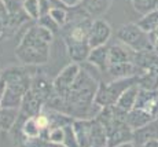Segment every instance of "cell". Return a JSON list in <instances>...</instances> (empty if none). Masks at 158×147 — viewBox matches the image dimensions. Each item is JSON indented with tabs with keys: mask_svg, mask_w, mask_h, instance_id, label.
Listing matches in <instances>:
<instances>
[{
	"mask_svg": "<svg viewBox=\"0 0 158 147\" xmlns=\"http://www.w3.org/2000/svg\"><path fill=\"white\" fill-rule=\"evenodd\" d=\"M54 36L55 35L51 30L41 26L40 23L30 25L15 48L17 59L26 66H39L47 63L50 59Z\"/></svg>",
	"mask_w": 158,
	"mask_h": 147,
	"instance_id": "obj_1",
	"label": "cell"
},
{
	"mask_svg": "<svg viewBox=\"0 0 158 147\" xmlns=\"http://www.w3.org/2000/svg\"><path fill=\"white\" fill-rule=\"evenodd\" d=\"M117 39L120 43L127 45L135 52L143 51H156L154 43L150 37V33L143 30L136 22L124 23L118 27Z\"/></svg>",
	"mask_w": 158,
	"mask_h": 147,
	"instance_id": "obj_2",
	"label": "cell"
},
{
	"mask_svg": "<svg viewBox=\"0 0 158 147\" xmlns=\"http://www.w3.org/2000/svg\"><path fill=\"white\" fill-rule=\"evenodd\" d=\"M139 80V76H133L128 78H115L110 82H99L98 90L95 94V99L94 102L99 107H107V106H114L117 103L118 98L121 94L131 87L132 84H136Z\"/></svg>",
	"mask_w": 158,
	"mask_h": 147,
	"instance_id": "obj_3",
	"label": "cell"
},
{
	"mask_svg": "<svg viewBox=\"0 0 158 147\" xmlns=\"http://www.w3.org/2000/svg\"><path fill=\"white\" fill-rule=\"evenodd\" d=\"M32 77L33 76L30 74L23 78H19V80L6 82V88L4 92H3L0 107L2 109H19L26 92L30 90Z\"/></svg>",
	"mask_w": 158,
	"mask_h": 147,
	"instance_id": "obj_4",
	"label": "cell"
},
{
	"mask_svg": "<svg viewBox=\"0 0 158 147\" xmlns=\"http://www.w3.org/2000/svg\"><path fill=\"white\" fill-rule=\"evenodd\" d=\"M80 70H81L80 65L76 62H72V63H69V65H66L63 67V69L58 73L56 77L52 80L55 94H58L62 98L65 96L66 92H68V91L72 88V85L74 84Z\"/></svg>",
	"mask_w": 158,
	"mask_h": 147,
	"instance_id": "obj_5",
	"label": "cell"
},
{
	"mask_svg": "<svg viewBox=\"0 0 158 147\" xmlns=\"http://www.w3.org/2000/svg\"><path fill=\"white\" fill-rule=\"evenodd\" d=\"M111 33L113 30L107 21L102 19V18H94L89 30V37H88V44L91 48L106 45L110 40Z\"/></svg>",
	"mask_w": 158,
	"mask_h": 147,
	"instance_id": "obj_6",
	"label": "cell"
},
{
	"mask_svg": "<svg viewBox=\"0 0 158 147\" xmlns=\"http://www.w3.org/2000/svg\"><path fill=\"white\" fill-rule=\"evenodd\" d=\"M92 125H94V118H74L73 120V129L76 132L80 147L91 146Z\"/></svg>",
	"mask_w": 158,
	"mask_h": 147,
	"instance_id": "obj_7",
	"label": "cell"
},
{
	"mask_svg": "<svg viewBox=\"0 0 158 147\" xmlns=\"http://www.w3.org/2000/svg\"><path fill=\"white\" fill-rule=\"evenodd\" d=\"M135 51H132L127 45L113 44L109 47V65L114 63H124V62H133Z\"/></svg>",
	"mask_w": 158,
	"mask_h": 147,
	"instance_id": "obj_8",
	"label": "cell"
},
{
	"mask_svg": "<svg viewBox=\"0 0 158 147\" xmlns=\"http://www.w3.org/2000/svg\"><path fill=\"white\" fill-rule=\"evenodd\" d=\"M87 62L95 66L99 72H107L109 67V47L107 45H102V47L91 48L89 54H88Z\"/></svg>",
	"mask_w": 158,
	"mask_h": 147,
	"instance_id": "obj_9",
	"label": "cell"
},
{
	"mask_svg": "<svg viewBox=\"0 0 158 147\" xmlns=\"http://www.w3.org/2000/svg\"><path fill=\"white\" fill-rule=\"evenodd\" d=\"M156 118L150 114L148 111H146L144 109H139V107H133L131 111L127 114V122L133 131H138L140 128L146 127L147 124H150Z\"/></svg>",
	"mask_w": 158,
	"mask_h": 147,
	"instance_id": "obj_10",
	"label": "cell"
},
{
	"mask_svg": "<svg viewBox=\"0 0 158 147\" xmlns=\"http://www.w3.org/2000/svg\"><path fill=\"white\" fill-rule=\"evenodd\" d=\"M138 66L133 62H124V63H114V65H109L107 73L113 80L115 78H128L133 76H140L138 72Z\"/></svg>",
	"mask_w": 158,
	"mask_h": 147,
	"instance_id": "obj_11",
	"label": "cell"
},
{
	"mask_svg": "<svg viewBox=\"0 0 158 147\" xmlns=\"http://www.w3.org/2000/svg\"><path fill=\"white\" fill-rule=\"evenodd\" d=\"M111 4L113 0H83L81 7L92 18H101V15H105L109 11Z\"/></svg>",
	"mask_w": 158,
	"mask_h": 147,
	"instance_id": "obj_12",
	"label": "cell"
},
{
	"mask_svg": "<svg viewBox=\"0 0 158 147\" xmlns=\"http://www.w3.org/2000/svg\"><path fill=\"white\" fill-rule=\"evenodd\" d=\"M139 88L140 87H139L138 82H136V84H132L131 87H128L123 94H121V96L118 98L115 106H117L118 109H121L123 111H127V113L131 111L136 105V98H138Z\"/></svg>",
	"mask_w": 158,
	"mask_h": 147,
	"instance_id": "obj_13",
	"label": "cell"
},
{
	"mask_svg": "<svg viewBox=\"0 0 158 147\" xmlns=\"http://www.w3.org/2000/svg\"><path fill=\"white\" fill-rule=\"evenodd\" d=\"M133 139L138 140L139 145H142L148 139H158V118L153 120L150 124H147L140 129L133 131Z\"/></svg>",
	"mask_w": 158,
	"mask_h": 147,
	"instance_id": "obj_14",
	"label": "cell"
},
{
	"mask_svg": "<svg viewBox=\"0 0 158 147\" xmlns=\"http://www.w3.org/2000/svg\"><path fill=\"white\" fill-rule=\"evenodd\" d=\"M66 51H68L69 58L72 59V62L80 63L87 61L88 54L91 51V47L88 43H81V44H70L66 45Z\"/></svg>",
	"mask_w": 158,
	"mask_h": 147,
	"instance_id": "obj_15",
	"label": "cell"
},
{
	"mask_svg": "<svg viewBox=\"0 0 158 147\" xmlns=\"http://www.w3.org/2000/svg\"><path fill=\"white\" fill-rule=\"evenodd\" d=\"M136 23H138L143 30H146L147 33L154 32V30L158 27V8L150 11V13H147L144 15H142V18Z\"/></svg>",
	"mask_w": 158,
	"mask_h": 147,
	"instance_id": "obj_16",
	"label": "cell"
},
{
	"mask_svg": "<svg viewBox=\"0 0 158 147\" xmlns=\"http://www.w3.org/2000/svg\"><path fill=\"white\" fill-rule=\"evenodd\" d=\"M22 10L32 21H37L41 17L40 13V0H23Z\"/></svg>",
	"mask_w": 158,
	"mask_h": 147,
	"instance_id": "obj_17",
	"label": "cell"
},
{
	"mask_svg": "<svg viewBox=\"0 0 158 147\" xmlns=\"http://www.w3.org/2000/svg\"><path fill=\"white\" fill-rule=\"evenodd\" d=\"M129 3L135 8V11L142 15L158 8V0H129Z\"/></svg>",
	"mask_w": 158,
	"mask_h": 147,
	"instance_id": "obj_18",
	"label": "cell"
},
{
	"mask_svg": "<svg viewBox=\"0 0 158 147\" xmlns=\"http://www.w3.org/2000/svg\"><path fill=\"white\" fill-rule=\"evenodd\" d=\"M48 14L51 15V18H52L60 27L65 25L69 19V8H66V7H52Z\"/></svg>",
	"mask_w": 158,
	"mask_h": 147,
	"instance_id": "obj_19",
	"label": "cell"
},
{
	"mask_svg": "<svg viewBox=\"0 0 158 147\" xmlns=\"http://www.w3.org/2000/svg\"><path fill=\"white\" fill-rule=\"evenodd\" d=\"M45 139L51 143H59L63 145V139H65V131L62 127H54L50 128L45 133Z\"/></svg>",
	"mask_w": 158,
	"mask_h": 147,
	"instance_id": "obj_20",
	"label": "cell"
},
{
	"mask_svg": "<svg viewBox=\"0 0 158 147\" xmlns=\"http://www.w3.org/2000/svg\"><path fill=\"white\" fill-rule=\"evenodd\" d=\"M63 131H65L63 145H65L66 147H80L77 136H76V132H74V129H73V122L72 124L65 125V127H63Z\"/></svg>",
	"mask_w": 158,
	"mask_h": 147,
	"instance_id": "obj_21",
	"label": "cell"
},
{
	"mask_svg": "<svg viewBox=\"0 0 158 147\" xmlns=\"http://www.w3.org/2000/svg\"><path fill=\"white\" fill-rule=\"evenodd\" d=\"M37 23H40L41 26H44V27H47L48 30H51V32L54 33V35H56V33H59V30H60V26L58 25V23L55 22V21L51 18V15L50 14H45V15H41L40 18H39L37 21H36Z\"/></svg>",
	"mask_w": 158,
	"mask_h": 147,
	"instance_id": "obj_22",
	"label": "cell"
},
{
	"mask_svg": "<svg viewBox=\"0 0 158 147\" xmlns=\"http://www.w3.org/2000/svg\"><path fill=\"white\" fill-rule=\"evenodd\" d=\"M144 110L148 111L154 118H158V95L148 100V103L144 106Z\"/></svg>",
	"mask_w": 158,
	"mask_h": 147,
	"instance_id": "obj_23",
	"label": "cell"
},
{
	"mask_svg": "<svg viewBox=\"0 0 158 147\" xmlns=\"http://www.w3.org/2000/svg\"><path fill=\"white\" fill-rule=\"evenodd\" d=\"M59 2L62 3L66 8L70 10V8H76V7H78V6H81L83 0H59Z\"/></svg>",
	"mask_w": 158,
	"mask_h": 147,
	"instance_id": "obj_24",
	"label": "cell"
},
{
	"mask_svg": "<svg viewBox=\"0 0 158 147\" xmlns=\"http://www.w3.org/2000/svg\"><path fill=\"white\" fill-rule=\"evenodd\" d=\"M51 8H52V6H51V3L48 2V0H40V13H41V15L48 14Z\"/></svg>",
	"mask_w": 158,
	"mask_h": 147,
	"instance_id": "obj_25",
	"label": "cell"
},
{
	"mask_svg": "<svg viewBox=\"0 0 158 147\" xmlns=\"http://www.w3.org/2000/svg\"><path fill=\"white\" fill-rule=\"evenodd\" d=\"M140 147H158V139H148L140 145Z\"/></svg>",
	"mask_w": 158,
	"mask_h": 147,
	"instance_id": "obj_26",
	"label": "cell"
},
{
	"mask_svg": "<svg viewBox=\"0 0 158 147\" xmlns=\"http://www.w3.org/2000/svg\"><path fill=\"white\" fill-rule=\"evenodd\" d=\"M150 37H151V40H153V43H154V47H156V50H158V27L154 30V32L150 33Z\"/></svg>",
	"mask_w": 158,
	"mask_h": 147,
	"instance_id": "obj_27",
	"label": "cell"
},
{
	"mask_svg": "<svg viewBox=\"0 0 158 147\" xmlns=\"http://www.w3.org/2000/svg\"><path fill=\"white\" fill-rule=\"evenodd\" d=\"M0 17L3 18H7L8 17V13H7V8H6V4L3 0H0Z\"/></svg>",
	"mask_w": 158,
	"mask_h": 147,
	"instance_id": "obj_28",
	"label": "cell"
},
{
	"mask_svg": "<svg viewBox=\"0 0 158 147\" xmlns=\"http://www.w3.org/2000/svg\"><path fill=\"white\" fill-rule=\"evenodd\" d=\"M113 147H135V143H133V140H129V142L120 143V145H115Z\"/></svg>",
	"mask_w": 158,
	"mask_h": 147,
	"instance_id": "obj_29",
	"label": "cell"
},
{
	"mask_svg": "<svg viewBox=\"0 0 158 147\" xmlns=\"http://www.w3.org/2000/svg\"><path fill=\"white\" fill-rule=\"evenodd\" d=\"M4 88H6V82L0 77V102H2V98H3V92H4Z\"/></svg>",
	"mask_w": 158,
	"mask_h": 147,
	"instance_id": "obj_30",
	"label": "cell"
},
{
	"mask_svg": "<svg viewBox=\"0 0 158 147\" xmlns=\"http://www.w3.org/2000/svg\"><path fill=\"white\" fill-rule=\"evenodd\" d=\"M89 147H103V146H96V145H94V146H89Z\"/></svg>",
	"mask_w": 158,
	"mask_h": 147,
	"instance_id": "obj_31",
	"label": "cell"
}]
</instances>
